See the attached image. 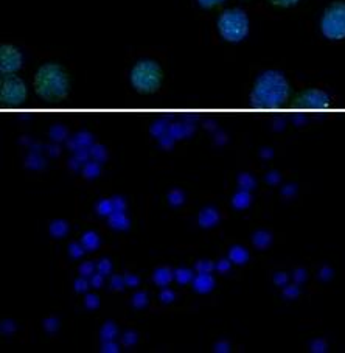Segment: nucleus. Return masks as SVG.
Here are the masks:
<instances>
[{"mask_svg": "<svg viewBox=\"0 0 345 353\" xmlns=\"http://www.w3.org/2000/svg\"><path fill=\"white\" fill-rule=\"evenodd\" d=\"M291 88L284 75L277 70H268L257 78L253 84L251 100L253 105L262 108L282 106L289 99Z\"/></svg>", "mask_w": 345, "mask_h": 353, "instance_id": "nucleus-1", "label": "nucleus"}, {"mask_svg": "<svg viewBox=\"0 0 345 353\" xmlns=\"http://www.w3.org/2000/svg\"><path fill=\"white\" fill-rule=\"evenodd\" d=\"M70 89L69 75L63 65L47 63L41 65L34 75V90L41 99L58 101L67 99Z\"/></svg>", "mask_w": 345, "mask_h": 353, "instance_id": "nucleus-2", "label": "nucleus"}, {"mask_svg": "<svg viewBox=\"0 0 345 353\" xmlns=\"http://www.w3.org/2000/svg\"><path fill=\"white\" fill-rule=\"evenodd\" d=\"M163 80L162 67L151 59H143L132 67L131 83L140 94H153L160 88Z\"/></svg>", "mask_w": 345, "mask_h": 353, "instance_id": "nucleus-3", "label": "nucleus"}, {"mask_svg": "<svg viewBox=\"0 0 345 353\" xmlns=\"http://www.w3.org/2000/svg\"><path fill=\"white\" fill-rule=\"evenodd\" d=\"M218 30L229 42H240L249 33V19L241 8H229L218 19Z\"/></svg>", "mask_w": 345, "mask_h": 353, "instance_id": "nucleus-4", "label": "nucleus"}, {"mask_svg": "<svg viewBox=\"0 0 345 353\" xmlns=\"http://www.w3.org/2000/svg\"><path fill=\"white\" fill-rule=\"evenodd\" d=\"M320 30L325 38L331 41L345 39V2L337 0L326 7L320 21Z\"/></svg>", "mask_w": 345, "mask_h": 353, "instance_id": "nucleus-5", "label": "nucleus"}, {"mask_svg": "<svg viewBox=\"0 0 345 353\" xmlns=\"http://www.w3.org/2000/svg\"><path fill=\"white\" fill-rule=\"evenodd\" d=\"M0 99L5 105H19L27 99V86L19 77L13 74H2L0 80Z\"/></svg>", "mask_w": 345, "mask_h": 353, "instance_id": "nucleus-6", "label": "nucleus"}, {"mask_svg": "<svg viewBox=\"0 0 345 353\" xmlns=\"http://www.w3.org/2000/svg\"><path fill=\"white\" fill-rule=\"evenodd\" d=\"M295 101L302 108H311V109H320L330 106L331 97L322 89L316 88H308L295 97Z\"/></svg>", "mask_w": 345, "mask_h": 353, "instance_id": "nucleus-7", "label": "nucleus"}, {"mask_svg": "<svg viewBox=\"0 0 345 353\" xmlns=\"http://www.w3.org/2000/svg\"><path fill=\"white\" fill-rule=\"evenodd\" d=\"M22 67V54L14 46H0V70L2 74H14Z\"/></svg>", "mask_w": 345, "mask_h": 353, "instance_id": "nucleus-8", "label": "nucleus"}, {"mask_svg": "<svg viewBox=\"0 0 345 353\" xmlns=\"http://www.w3.org/2000/svg\"><path fill=\"white\" fill-rule=\"evenodd\" d=\"M193 285L198 293H209L215 287V279L210 276V272H199Z\"/></svg>", "mask_w": 345, "mask_h": 353, "instance_id": "nucleus-9", "label": "nucleus"}, {"mask_svg": "<svg viewBox=\"0 0 345 353\" xmlns=\"http://www.w3.org/2000/svg\"><path fill=\"white\" fill-rule=\"evenodd\" d=\"M107 218H109V226L114 229H118V230L128 229L131 224L129 218L125 214V210H114Z\"/></svg>", "mask_w": 345, "mask_h": 353, "instance_id": "nucleus-10", "label": "nucleus"}, {"mask_svg": "<svg viewBox=\"0 0 345 353\" xmlns=\"http://www.w3.org/2000/svg\"><path fill=\"white\" fill-rule=\"evenodd\" d=\"M173 277H174V272L167 266L157 268V270H154L153 272L154 283L159 285V287H167V285L173 280Z\"/></svg>", "mask_w": 345, "mask_h": 353, "instance_id": "nucleus-11", "label": "nucleus"}, {"mask_svg": "<svg viewBox=\"0 0 345 353\" xmlns=\"http://www.w3.org/2000/svg\"><path fill=\"white\" fill-rule=\"evenodd\" d=\"M218 220H220V214H218L213 207H207V209H204L201 214H199V224H201L202 228L215 226Z\"/></svg>", "mask_w": 345, "mask_h": 353, "instance_id": "nucleus-12", "label": "nucleus"}, {"mask_svg": "<svg viewBox=\"0 0 345 353\" xmlns=\"http://www.w3.org/2000/svg\"><path fill=\"white\" fill-rule=\"evenodd\" d=\"M81 243L87 251H95L96 248L100 246V235L95 232V230H87L81 236Z\"/></svg>", "mask_w": 345, "mask_h": 353, "instance_id": "nucleus-13", "label": "nucleus"}, {"mask_svg": "<svg viewBox=\"0 0 345 353\" xmlns=\"http://www.w3.org/2000/svg\"><path fill=\"white\" fill-rule=\"evenodd\" d=\"M229 259H230V261H233V263L243 265V263H246L247 259H249V254H247V251L243 246H233V248H230Z\"/></svg>", "mask_w": 345, "mask_h": 353, "instance_id": "nucleus-14", "label": "nucleus"}, {"mask_svg": "<svg viewBox=\"0 0 345 353\" xmlns=\"http://www.w3.org/2000/svg\"><path fill=\"white\" fill-rule=\"evenodd\" d=\"M48 230H50V234L54 236V239H61V236H64L69 232V223L64 220H54L52 221Z\"/></svg>", "mask_w": 345, "mask_h": 353, "instance_id": "nucleus-15", "label": "nucleus"}, {"mask_svg": "<svg viewBox=\"0 0 345 353\" xmlns=\"http://www.w3.org/2000/svg\"><path fill=\"white\" fill-rule=\"evenodd\" d=\"M252 241H253V245H255L257 248L264 249V248H268L271 245L272 235L268 232V230H258V232L253 234Z\"/></svg>", "mask_w": 345, "mask_h": 353, "instance_id": "nucleus-16", "label": "nucleus"}, {"mask_svg": "<svg viewBox=\"0 0 345 353\" xmlns=\"http://www.w3.org/2000/svg\"><path fill=\"white\" fill-rule=\"evenodd\" d=\"M117 333H118V328L111 321L105 322V325L101 327V332H100L103 341H114V338L117 336Z\"/></svg>", "mask_w": 345, "mask_h": 353, "instance_id": "nucleus-17", "label": "nucleus"}, {"mask_svg": "<svg viewBox=\"0 0 345 353\" xmlns=\"http://www.w3.org/2000/svg\"><path fill=\"white\" fill-rule=\"evenodd\" d=\"M95 209H96V212H98L100 215L109 216L115 210V207H114L112 199H101V201H98V203H96Z\"/></svg>", "mask_w": 345, "mask_h": 353, "instance_id": "nucleus-18", "label": "nucleus"}, {"mask_svg": "<svg viewBox=\"0 0 345 353\" xmlns=\"http://www.w3.org/2000/svg\"><path fill=\"white\" fill-rule=\"evenodd\" d=\"M232 203H233L235 207H237V209H246V207L251 204V194L244 192V190L240 192V193L235 194Z\"/></svg>", "mask_w": 345, "mask_h": 353, "instance_id": "nucleus-19", "label": "nucleus"}, {"mask_svg": "<svg viewBox=\"0 0 345 353\" xmlns=\"http://www.w3.org/2000/svg\"><path fill=\"white\" fill-rule=\"evenodd\" d=\"M174 279H176L180 285H184L190 282L193 279V274L190 270H185V268H178V270L174 271Z\"/></svg>", "mask_w": 345, "mask_h": 353, "instance_id": "nucleus-20", "label": "nucleus"}, {"mask_svg": "<svg viewBox=\"0 0 345 353\" xmlns=\"http://www.w3.org/2000/svg\"><path fill=\"white\" fill-rule=\"evenodd\" d=\"M148 294L145 293V291H137V293L132 296V305H134L136 308H143L148 305Z\"/></svg>", "mask_w": 345, "mask_h": 353, "instance_id": "nucleus-21", "label": "nucleus"}, {"mask_svg": "<svg viewBox=\"0 0 345 353\" xmlns=\"http://www.w3.org/2000/svg\"><path fill=\"white\" fill-rule=\"evenodd\" d=\"M84 252H86V248H84L83 243H70V245H69L70 257L80 259V257H83Z\"/></svg>", "mask_w": 345, "mask_h": 353, "instance_id": "nucleus-22", "label": "nucleus"}, {"mask_svg": "<svg viewBox=\"0 0 345 353\" xmlns=\"http://www.w3.org/2000/svg\"><path fill=\"white\" fill-rule=\"evenodd\" d=\"M168 203L171 205H180L184 203V193L180 190H173L168 194Z\"/></svg>", "mask_w": 345, "mask_h": 353, "instance_id": "nucleus-23", "label": "nucleus"}, {"mask_svg": "<svg viewBox=\"0 0 345 353\" xmlns=\"http://www.w3.org/2000/svg\"><path fill=\"white\" fill-rule=\"evenodd\" d=\"M122 343H123L125 347L134 345V344L137 343V332H134V330H128V332H126V333L123 334V338H122Z\"/></svg>", "mask_w": 345, "mask_h": 353, "instance_id": "nucleus-24", "label": "nucleus"}, {"mask_svg": "<svg viewBox=\"0 0 345 353\" xmlns=\"http://www.w3.org/2000/svg\"><path fill=\"white\" fill-rule=\"evenodd\" d=\"M58 327H59V321H58V318H54V316H50V318L44 319V328L48 333L56 332Z\"/></svg>", "mask_w": 345, "mask_h": 353, "instance_id": "nucleus-25", "label": "nucleus"}, {"mask_svg": "<svg viewBox=\"0 0 345 353\" xmlns=\"http://www.w3.org/2000/svg\"><path fill=\"white\" fill-rule=\"evenodd\" d=\"M94 270H95L94 261H84V263L80 265V270H78V271H80L81 276L89 277V276H92V274H94Z\"/></svg>", "mask_w": 345, "mask_h": 353, "instance_id": "nucleus-26", "label": "nucleus"}, {"mask_svg": "<svg viewBox=\"0 0 345 353\" xmlns=\"http://www.w3.org/2000/svg\"><path fill=\"white\" fill-rule=\"evenodd\" d=\"M84 305H86L87 308H90V310L98 308V305H100V299H98V296H95V294H87V296H86V299H84Z\"/></svg>", "mask_w": 345, "mask_h": 353, "instance_id": "nucleus-27", "label": "nucleus"}, {"mask_svg": "<svg viewBox=\"0 0 345 353\" xmlns=\"http://www.w3.org/2000/svg\"><path fill=\"white\" fill-rule=\"evenodd\" d=\"M125 285H126L125 277H122V276H112V279H111V288L112 290L122 291Z\"/></svg>", "mask_w": 345, "mask_h": 353, "instance_id": "nucleus-28", "label": "nucleus"}, {"mask_svg": "<svg viewBox=\"0 0 345 353\" xmlns=\"http://www.w3.org/2000/svg\"><path fill=\"white\" fill-rule=\"evenodd\" d=\"M74 287H75V290L78 291V293H84V291H86V290L89 288L87 277L81 276L80 279H76V280H75V283H74Z\"/></svg>", "mask_w": 345, "mask_h": 353, "instance_id": "nucleus-29", "label": "nucleus"}, {"mask_svg": "<svg viewBox=\"0 0 345 353\" xmlns=\"http://www.w3.org/2000/svg\"><path fill=\"white\" fill-rule=\"evenodd\" d=\"M111 270H112L111 260H109V259H103V260L98 261V272H101L103 276H106V274L111 272Z\"/></svg>", "mask_w": 345, "mask_h": 353, "instance_id": "nucleus-30", "label": "nucleus"}, {"mask_svg": "<svg viewBox=\"0 0 345 353\" xmlns=\"http://www.w3.org/2000/svg\"><path fill=\"white\" fill-rule=\"evenodd\" d=\"M98 173H100V167L96 165V163H87L86 168H84V176H87V178H95Z\"/></svg>", "mask_w": 345, "mask_h": 353, "instance_id": "nucleus-31", "label": "nucleus"}, {"mask_svg": "<svg viewBox=\"0 0 345 353\" xmlns=\"http://www.w3.org/2000/svg\"><path fill=\"white\" fill-rule=\"evenodd\" d=\"M120 349L118 345L114 343V341H103V353H117Z\"/></svg>", "mask_w": 345, "mask_h": 353, "instance_id": "nucleus-32", "label": "nucleus"}, {"mask_svg": "<svg viewBox=\"0 0 345 353\" xmlns=\"http://www.w3.org/2000/svg\"><path fill=\"white\" fill-rule=\"evenodd\" d=\"M213 268H215V265L211 263V261H207V260H201V261H198V263H196V270L199 272H210L211 270H213Z\"/></svg>", "mask_w": 345, "mask_h": 353, "instance_id": "nucleus-33", "label": "nucleus"}, {"mask_svg": "<svg viewBox=\"0 0 345 353\" xmlns=\"http://www.w3.org/2000/svg\"><path fill=\"white\" fill-rule=\"evenodd\" d=\"M269 2L272 5H275V7H293V5H295L299 2V0H269Z\"/></svg>", "mask_w": 345, "mask_h": 353, "instance_id": "nucleus-34", "label": "nucleus"}, {"mask_svg": "<svg viewBox=\"0 0 345 353\" xmlns=\"http://www.w3.org/2000/svg\"><path fill=\"white\" fill-rule=\"evenodd\" d=\"M174 297H176V294H174L171 290H168V288H165V290H162V291H160V299H162V302H165V303H168V302H171V301H174Z\"/></svg>", "mask_w": 345, "mask_h": 353, "instance_id": "nucleus-35", "label": "nucleus"}, {"mask_svg": "<svg viewBox=\"0 0 345 353\" xmlns=\"http://www.w3.org/2000/svg\"><path fill=\"white\" fill-rule=\"evenodd\" d=\"M16 330V324L13 321H3L2 322V332L5 333V334H11Z\"/></svg>", "mask_w": 345, "mask_h": 353, "instance_id": "nucleus-36", "label": "nucleus"}, {"mask_svg": "<svg viewBox=\"0 0 345 353\" xmlns=\"http://www.w3.org/2000/svg\"><path fill=\"white\" fill-rule=\"evenodd\" d=\"M125 282H126V285H128V287H137L140 280H138V277L134 276V274H128V272H126V274H125Z\"/></svg>", "mask_w": 345, "mask_h": 353, "instance_id": "nucleus-37", "label": "nucleus"}, {"mask_svg": "<svg viewBox=\"0 0 345 353\" xmlns=\"http://www.w3.org/2000/svg\"><path fill=\"white\" fill-rule=\"evenodd\" d=\"M112 203H114L115 210H126V201H125V198L114 196L112 198Z\"/></svg>", "mask_w": 345, "mask_h": 353, "instance_id": "nucleus-38", "label": "nucleus"}, {"mask_svg": "<svg viewBox=\"0 0 345 353\" xmlns=\"http://www.w3.org/2000/svg\"><path fill=\"white\" fill-rule=\"evenodd\" d=\"M222 2L224 0H198V3L204 8H213V7H216V5H220Z\"/></svg>", "mask_w": 345, "mask_h": 353, "instance_id": "nucleus-39", "label": "nucleus"}, {"mask_svg": "<svg viewBox=\"0 0 345 353\" xmlns=\"http://www.w3.org/2000/svg\"><path fill=\"white\" fill-rule=\"evenodd\" d=\"M240 184H241V187H243V188H252L253 187V179L251 178V176L243 174L240 178Z\"/></svg>", "mask_w": 345, "mask_h": 353, "instance_id": "nucleus-40", "label": "nucleus"}, {"mask_svg": "<svg viewBox=\"0 0 345 353\" xmlns=\"http://www.w3.org/2000/svg\"><path fill=\"white\" fill-rule=\"evenodd\" d=\"M90 283H92L94 288H100L103 285V274H92V280H90Z\"/></svg>", "mask_w": 345, "mask_h": 353, "instance_id": "nucleus-41", "label": "nucleus"}, {"mask_svg": "<svg viewBox=\"0 0 345 353\" xmlns=\"http://www.w3.org/2000/svg\"><path fill=\"white\" fill-rule=\"evenodd\" d=\"M311 350L313 352H325L326 350V344L324 343V341H314V343L311 344Z\"/></svg>", "mask_w": 345, "mask_h": 353, "instance_id": "nucleus-42", "label": "nucleus"}, {"mask_svg": "<svg viewBox=\"0 0 345 353\" xmlns=\"http://www.w3.org/2000/svg\"><path fill=\"white\" fill-rule=\"evenodd\" d=\"M297 294H299V288L295 287V285H293V287H288L286 290H284V296L291 297V299H293V297L297 296Z\"/></svg>", "mask_w": 345, "mask_h": 353, "instance_id": "nucleus-43", "label": "nucleus"}, {"mask_svg": "<svg viewBox=\"0 0 345 353\" xmlns=\"http://www.w3.org/2000/svg\"><path fill=\"white\" fill-rule=\"evenodd\" d=\"M229 350H230V345H229V343H226V341H222V343H218L215 345V352H218V353L229 352Z\"/></svg>", "mask_w": 345, "mask_h": 353, "instance_id": "nucleus-44", "label": "nucleus"}, {"mask_svg": "<svg viewBox=\"0 0 345 353\" xmlns=\"http://www.w3.org/2000/svg\"><path fill=\"white\" fill-rule=\"evenodd\" d=\"M218 270H220L221 272H227L230 270V261L229 260H221L220 263H218Z\"/></svg>", "mask_w": 345, "mask_h": 353, "instance_id": "nucleus-45", "label": "nucleus"}, {"mask_svg": "<svg viewBox=\"0 0 345 353\" xmlns=\"http://www.w3.org/2000/svg\"><path fill=\"white\" fill-rule=\"evenodd\" d=\"M275 283H278V285H284V283H286V280H288V277L286 276H284V274L283 272H278L277 274V276H275Z\"/></svg>", "mask_w": 345, "mask_h": 353, "instance_id": "nucleus-46", "label": "nucleus"}, {"mask_svg": "<svg viewBox=\"0 0 345 353\" xmlns=\"http://www.w3.org/2000/svg\"><path fill=\"white\" fill-rule=\"evenodd\" d=\"M295 280H297V282H302V280H305V270H297L295 271Z\"/></svg>", "mask_w": 345, "mask_h": 353, "instance_id": "nucleus-47", "label": "nucleus"}, {"mask_svg": "<svg viewBox=\"0 0 345 353\" xmlns=\"http://www.w3.org/2000/svg\"><path fill=\"white\" fill-rule=\"evenodd\" d=\"M328 277L330 276V270H328V268H325V270L324 271H320V277Z\"/></svg>", "mask_w": 345, "mask_h": 353, "instance_id": "nucleus-48", "label": "nucleus"}]
</instances>
